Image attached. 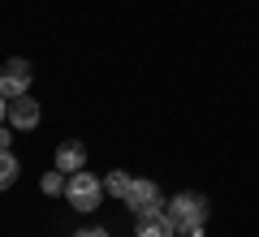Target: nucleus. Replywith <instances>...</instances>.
Masks as SVG:
<instances>
[{"label":"nucleus","mask_w":259,"mask_h":237,"mask_svg":"<svg viewBox=\"0 0 259 237\" xmlns=\"http://www.w3.org/2000/svg\"><path fill=\"white\" fill-rule=\"evenodd\" d=\"M18 173H22L18 155H13V151H0V190H9V185L18 181Z\"/></svg>","instance_id":"9"},{"label":"nucleus","mask_w":259,"mask_h":237,"mask_svg":"<svg viewBox=\"0 0 259 237\" xmlns=\"http://www.w3.org/2000/svg\"><path fill=\"white\" fill-rule=\"evenodd\" d=\"M130 181H134L130 173H121V168H112V173L104 177V194H112V199H121V203H125V194H130Z\"/></svg>","instance_id":"8"},{"label":"nucleus","mask_w":259,"mask_h":237,"mask_svg":"<svg viewBox=\"0 0 259 237\" xmlns=\"http://www.w3.org/2000/svg\"><path fill=\"white\" fill-rule=\"evenodd\" d=\"M65 199L74 203L78 211H95V207L104 203V181H100L95 173H87V168H82V173H69V185H65Z\"/></svg>","instance_id":"3"},{"label":"nucleus","mask_w":259,"mask_h":237,"mask_svg":"<svg viewBox=\"0 0 259 237\" xmlns=\"http://www.w3.org/2000/svg\"><path fill=\"white\" fill-rule=\"evenodd\" d=\"M56 168L61 173H82L87 168V147L82 143H61L56 147Z\"/></svg>","instance_id":"6"},{"label":"nucleus","mask_w":259,"mask_h":237,"mask_svg":"<svg viewBox=\"0 0 259 237\" xmlns=\"http://www.w3.org/2000/svg\"><path fill=\"white\" fill-rule=\"evenodd\" d=\"M0 151H9V125H0Z\"/></svg>","instance_id":"12"},{"label":"nucleus","mask_w":259,"mask_h":237,"mask_svg":"<svg viewBox=\"0 0 259 237\" xmlns=\"http://www.w3.org/2000/svg\"><path fill=\"white\" fill-rule=\"evenodd\" d=\"M44 194H65V185H69V173H61V168H56V173H44Z\"/></svg>","instance_id":"10"},{"label":"nucleus","mask_w":259,"mask_h":237,"mask_svg":"<svg viewBox=\"0 0 259 237\" xmlns=\"http://www.w3.org/2000/svg\"><path fill=\"white\" fill-rule=\"evenodd\" d=\"M5 121H9V100L0 95V125H5Z\"/></svg>","instance_id":"13"},{"label":"nucleus","mask_w":259,"mask_h":237,"mask_svg":"<svg viewBox=\"0 0 259 237\" xmlns=\"http://www.w3.org/2000/svg\"><path fill=\"white\" fill-rule=\"evenodd\" d=\"M134 237H177V228H173V220H168L164 211H160V216H147V220H139Z\"/></svg>","instance_id":"7"},{"label":"nucleus","mask_w":259,"mask_h":237,"mask_svg":"<svg viewBox=\"0 0 259 237\" xmlns=\"http://www.w3.org/2000/svg\"><path fill=\"white\" fill-rule=\"evenodd\" d=\"M177 237H190V233H177Z\"/></svg>","instance_id":"14"},{"label":"nucleus","mask_w":259,"mask_h":237,"mask_svg":"<svg viewBox=\"0 0 259 237\" xmlns=\"http://www.w3.org/2000/svg\"><path fill=\"white\" fill-rule=\"evenodd\" d=\"M164 216L173 220L177 233L203 237L207 216H212V203H207V194H199V190H182V194H173V199L164 203Z\"/></svg>","instance_id":"1"},{"label":"nucleus","mask_w":259,"mask_h":237,"mask_svg":"<svg viewBox=\"0 0 259 237\" xmlns=\"http://www.w3.org/2000/svg\"><path fill=\"white\" fill-rule=\"evenodd\" d=\"M125 207L134 211V220L160 216V211H164V194H160L156 181H147V177H134V181H130V194H125Z\"/></svg>","instance_id":"2"},{"label":"nucleus","mask_w":259,"mask_h":237,"mask_svg":"<svg viewBox=\"0 0 259 237\" xmlns=\"http://www.w3.org/2000/svg\"><path fill=\"white\" fill-rule=\"evenodd\" d=\"M9 125H13V129H35V125H39V104L30 100V95L9 100Z\"/></svg>","instance_id":"5"},{"label":"nucleus","mask_w":259,"mask_h":237,"mask_svg":"<svg viewBox=\"0 0 259 237\" xmlns=\"http://www.w3.org/2000/svg\"><path fill=\"white\" fill-rule=\"evenodd\" d=\"M30 82H35V69H30L26 56H9V61L0 65V95H5V100H18V95H26Z\"/></svg>","instance_id":"4"},{"label":"nucleus","mask_w":259,"mask_h":237,"mask_svg":"<svg viewBox=\"0 0 259 237\" xmlns=\"http://www.w3.org/2000/svg\"><path fill=\"white\" fill-rule=\"evenodd\" d=\"M74 237H108V228H100V224H91V228H78Z\"/></svg>","instance_id":"11"}]
</instances>
